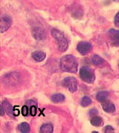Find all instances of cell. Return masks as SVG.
<instances>
[{"instance_id": "277c9868", "label": "cell", "mask_w": 119, "mask_h": 133, "mask_svg": "<svg viewBox=\"0 0 119 133\" xmlns=\"http://www.w3.org/2000/svg\"><path fill=\"white\" fill-rule=\"evenodd\" d=\"M63 85L66 87L69 92H75L77 90V81L73 77H67L63 81Z\"/></svg>"}, {"instance_id": "3957f363", "label": "cell", "mask_w": 119, "mask_h": 133, "mask_svg": "<svg viewBox=\"0 0 119 133\" xmlns=\"http://www.w3.org/2000/svg\"><path fill=\"white\" fill-rule=\"evenodd\" d=\"M80 77L83 81L86 83H93L95 80V72L89 66H83L80 70Z\"/></svg>"}, {"instance_id": "7c38bea8", "label": "cell", "mask_w": 119, "mask_h": 133, "mask_svg": "<svg viewBox=\"0 0 119 133\" xmlns=\"http://www.w3.org/2000/svg\"><path fill=\"white\" fill-rule=\"evenodd\" d=\"M51 99L54 103H62L65 100V96L63 94H60V93H57V94H54L52 96Z\"/></svg>"}, {"instance_id": "ba28073f", "label": "cell", "mask_w": 119, "mask_h": 133, "mask_svg": "<svg viewBox=\"0 0 119 133\" xmlns=\"http://www.w3.org/2000/svg\"><path fill=\"white\" fill-rule=\"evenodd\" d=\"M1 107L4 109L5 110V112H6L7 114L9 116L12 117L14 115V108L12 107V106L10 104V103L7 101H4L2 104Z\"/></svg>"}, {"instance_id": "4fadbf2b", "label": "cell", "mask_w": 119, "mask_h": 133, "mask_svg": "<svg viewBox=\"0 0 119 133\" xmlns=\"http://www.w3.org/2000/svg\"><path fill=\"white\" fill-rule=\"evenodd\" d=\"M53 126L51 124H45L40 127V132L42 133H52L53 132Z\"/></svg>"}, {"instance_id": "d6986e66", "label": "cell", "mask_w": 119, "mask_h": 133, "mask_svg": "<svg viewBox=\"0 0 119 133\" xmlns=\"http://www.w3.org/2000/svg\"><path fill=\"white\" fill-rule=\"evenodd\" d=\"M37 106H32L31 107H29V113L31 116H35L37 114Z\"/></svg>"}, {"instance_id": "ac0fdd59", "label": "cell", "mask_w": 119, "mask_h": 133, "mask_svg": "<svg viewBox=\"0 0 119 133\" xmlns=\"http://www.w3.org/2000/svg\"><path fill=\"white\" fill-rule=\"evenodd\" d=\"M81 106L83 107H86L92 104V100H91L90 98H89L88 96H85L82 98V101H81Z\"/></svg>"}, {"instance_id": "6da1fadb", "label": "cell", "mask_w": 119, "mask_h": 133, "mask_svg": "<svg viewBox=\"0 0 119 133\" xmlns=\"http://www.w3.org/2000/svg\"><path fill=\"white\" fill-rule=\"evenodd\" d=\"M60 67L63 71L70 73H76L77 72L78 64L75 56L71 55H66L60 60Z\"/></svg>"}, {"instance_id": "cb8c5ba5", "label": "cell", "mask_w": 119, "mask_h": 133, "mask_svg": "<svg viewBox=\"0 0 119 133\" xmlns=\"http://www.w3.org/2000/svg\"><path fill=\"white\" fill-rule=\"evenodd\" d=\"M97 114H98V110H97V109H92V110L89 111V115H90V116H92V115L95 116Z\"/></svg>"}, {"instance_id": "603a6c76", "label": "cell", "mask_w": 119, "mask_h": 133, "mask_svg": "<svg viewBox=\"0 0 119 133\" xmlns=\"http://www.w3.org/2000/svg\"><path fill=\"white\" fill-rule=\"evenodd\" d=\"M114 22H115V25L116 27H118L119 28V12L117 14H116L115 17Z\"/></svg>"}, {"instance_id": "7a4b0ae2", "label": "cell", "mask_w": 119, "mask_h": 133, "mask_svg": "<svg viewBox=\"0 0 119 133\" xmlns=\"http://www.w3.org/2000/svg\"><path fill=\"white\" fill-rule=\"evenodd\" d=\"M52 35L53 37L55 38V40L57 42L58 50L60 52L66 51L69 44H68L66 38H65L64 34L57 29H52Z\"/></svg>"}, {"instance_id": "9c48e42d", "label": "cell", "mask_w": 119, "mask_h": 133, "mask_svg": "<svg viewBox=\"0 0 119 133\" xmlns=\"http://www.w3.org/2000/svg\"><path fill=\"white\" fill-rule=\"evenodd\" d=\"M46 53L42 51H36L32 53V58L34 59V61L37 62H43L46 58Z\"/></svg>"}, {"instance_id": "8992f818", "label": "cell", "mask_w": 119, "mask_h": 133, "mask_svg": "<svg viewBox=\"0 0 119 133\" xmlns=\"http://www.w3.org/2000/svg\"><path fill=\"white\" fill-rule=\"evenodd\" d=\"M12 21L9 16L8 15H4L2 16L1 18V29H0V32L1 33H4L9 28L11 25Z\"/></svg>"}, {"instance_id": "d4e9b609", "label": "cell", "mask_w": 119, "mask_h": 133, "mask_svg": "<svg viewBox=\"0 0 119 133\" xmlns=\"http://www.w3.org/2000/svg\"><path fill=\"white\" fill-rule=\"evenodd\" d=\"M19 109H17V107H16V106L14 108V115H19Z\"/></svg>"}, {"instance_id": "44dd1931", "label": "cell", "mask_w": 119, "mask_h": 133, "mask_svg": "<svg viewBox=\"0 0 119 133\" xmlns=\"http://www.w3.org/2000/svg\"><path fill=\"white\" fill-rule=\"evenodd\" d=\"M26 105L29 107H32V106H37V103L36 101H33V100H29L27 102H26Z\"/></svg>"}, {"instance_id": "9a60e30c", "label": "cell", "mask_w": 119, "mask_h": 133, "mask_svg": "<svg viewBox=\"0 0 119 133\" xmlns=\"http://www.w3.org/2000/svg\"><path fill=\"white\" fill-rule=\"evenodd\" d=\"M33 35L34 38L38 39V40L45 38V34L43 33V30H42L40 28H36V29L33 30Z\"/></svg>"}, {"instance_id": "5b68a950", "label": "cell", "mask_w": 119, "mask_h": 133, "mask_svg": "<svg viewBox=\"0 0 119 133\" xmlns=\"http://www.w3.org/2000/svg\"><path fill=\"white\" fill-rule=\"evenodd\" d=\"M77 51L81 53V55H86L90 52L92 49V46L90 43L86 42H81L77 44Z\"/></svg>"}, {"instance_id": "8fae6325", "label": "cell", "mask_w": 119, "mask_h": 133, "mask_svg": "<svg viewBox=\"0 0 119 133\" xmlns=\"http://www.w3.org/2000/svg\"><path fill=\"white\" fill-rule=\"evenodd\" d=\"M108 96H109V92H106V91H100V92L97 93L96 98H97V100L99 102L104 103L105 101H106V98H108Z\"/></svg>"}, {"instance_id": "5bb4252c", "label": "cell", "mask_w": 119, "mask_h": 133, "mask_svg": "<svg viewBox=\"0 0 119 133\" xmlns=\"http://www.w3.org/2000/svg\"><path fill=\"white\" fill-rule=\"evenodd\" d=\"M91 124L94 127H100L103 125L104 122H103V120L100 117L95 115L94 117H92V118L91 120Z\"/></svg>"}, {"instance_id": "484cf974", "label": "cell", "mask_w": 119, "mask_h": 133, "mask_svg": "<svg viewBox=\"0 0 119 133\" xmlns=\"http://www.w3.org/2000/svg\"><path fill=\"white\" fill-rule=\"evenodd\" d=\"M114 1H116V2H119V0H114Z\"/></svg>"}, {"instance_id": "e0dca14e", "label": "cell", "mask_w": 119, "mask_h": 133, "mask_svg": "<svg viewBox=\"0 0 119 133\" xmlns=\"http://www.w3.org/2000/svg\"><path fill=\"white\" fill-rule=\"evenodd\" d=\"M92 62L93 64H95L96 66H98V65H100L104 63V59L98 55H94L92 58Z\"/></svg>"}, {"instance_id": "52a82bcc", "label": "cell", "mask_w": 119, "mask_h": 133, "mask_svg": "<svg viewBox=\"0 0 119 133\" xmlns=\"http://www.w3.org/2000/svg\"><path fill=\"white\" fill-rule=\"evenodd\" d=\"M110 42L112 46L119 47V30L111 29L109 31Z\"/></svg>"}, {"instance_id": "30bf717a", "label": "cell", "mask_w": 119, "mask_h": 133, "mask_svg": "<svg viewBox=\"0 0 119 133\" xmlns=\"http://www.w3.org/2000/svg\"><path fill=\"white\" fill-rule=\"evenodd\" d=\"M103 109L106 112L112 113L115 111V107L112 103L108 102V101H105V102L103 103Z\"/></svg>"}, {"instance_id": "7402d4cb", "label": "cell", "mask_w": 119, "mask_h": 133, "mask_svg": "<svg viewBox=\"0 0 119 133\" xmlns=\"http://www.w3.org/2000/svg\"><path fill=\"white\" fill-rule=\"evenodd\" d=\"M105 132L106 133H112L114 132V129L111 126H106L105 127Z\"/></svg>"}, {"instance_id": "2e32d148", "label": "cell", "mask_w": 119, "mask_h": 133, "mask_svg": "<svg viewBox=\"0 0 119 133\" xmlns=\"http://www.w3.org/2000/svg\"><path fill=\"white\" fill-rule=\"evenodd\" d=\"M18 130L20 132L28 133L30 132V127L28 123H22L18 126Z\"/></svg>"}, {"instance_id": "ffe728a7", "label": "cell", "mask_w": 119, "mask_h": 133, "mask_svg": "<svg viewBox=\"0 0 119 133\" xmlns=\"http://www.w3.org/2000/svg\"><path fill=\"white\" fill-rule=\"evenodd\" d=\"M29 113V108L27 105L23 106L22 108V114L23 116H27Z\"/></svg>"}]
</instances>
